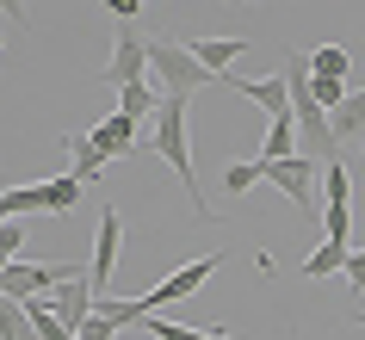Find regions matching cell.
<instances>
[{
    "instance_id": "cell-19",
    "label": "cell",
    "mask_w": 365,
    "mask_h": 340,
    "mask_svg": "<svg viewBox=\"0 0 365 340\" xmlns=\"http://www.w3.org/2000/svg\"><path fill=\"white\" fill-rule=\"evenodd\" d=\"M346 254H353L346 242H322V247L304 260V279H334V272H346Z\"/></svg>"
},
{
    "instance_id": "cell-9",
    "label": "cell",
    "mask_w": 365,
    "mask_h": 340,
    "mask_svg": "<svg viewBox=\"0 0 365 340\" xmlns=\"http://www.w3.org/2000/svg\"><path fill=\"white\" fill-rule=\"evenodd\" d=\"M68 272H75V266H0V291H6V297H43V291H50V284H62L68 279Z\"/></svg>"
},
{
    "instance_id": "cell-15",
    "label": "cell",
    "mask_w": 365,
    "mask_h": 340,
    "mask_svg": "<svg viewBox=\"0 0 365 340\" xmlns=\"http://www.w3.org/2000/svg\"><path fill=\"white\" fill-rule=\"evenodd\" d=\"M260 161H291V155H304V143H297V118H272V130L260 136Z\"/></svg>"
},
{
    "instance_id": "cell-22",
    "label": "cell",
    "mask_w": 365,
    "mask_h": 340,
    "mask_svg": "<svg viewBox=\"0 0 365 340\" xmlns=\"http://www.w3.org/2000/svg\"><path fill=\"white\" fill-rule=\"evenodd\" d=\"M62 143H68V155H75V180H99V173H106V161H99V149L87 143V130L62 136Z\"/></svg>"
},
{
    "instance_id": "cell-32",
    "label": "cell",
    "mask_w": 365,
    "mask_h": 340,
    "mask_svg": "<svg viewBox=\"0 0 365 340\" xmlns=\"http://www.w3.org/2000/svg\"><path fill=\"white\" fill-rule=\"evenodd\" d=\"M223 6H248V0H223Z\"/></svg>"
},
{
    "instance_id": "cell-33",
    "label": "cell",
    "mask_w": 365,
    "mask_h": 340,
    "mask_svg": "<svg viewBox=\"0 0 365 340\" xmlns=\"http://www.w3.org/2000/svg\"><path fill=\"white\" fill-rule=\"evenodd\" d=\"M0 50H6V31H0Z\"/></svg>"
},
{
    "instance_id": "cell-21",
    "label": "cell",
    "mask_w": 365,
    "mask_h": 340,
    "mask_svg": "<svg viewBox=\"0 0 365 340\" xmlns=\"http://www.w3.org/2000/svg\"><path fill=\"white\" fill-rule=\"evenodd\" d=\"M0 340H38V334H31L25 303H19V297H6V291H0Z\"/></svg>"
},
{
    "instance_id": "cell-7",
    "label": "cell",
    "mask_w": 365,
    "mask_h": 340,
    "mask_svg": "<svg viewBox=\"0 0 365 340\" xmlns=\"http://www.w3.org/2000/svg\"><path fill=\"white\" fill-rule=\"evenodd\" d=\"M136 136H143V124H136V118L106 112V118L93 124V130H87V143H93V149H99V161L112 168V161H130V155H143V143H136Z\"/></svg>"
},
{
    "instance_id": "cell-17",
    "label": "cell",
    "mask_w": 365,
    "mask_h": 340,
    "mask_svg": "<svg viewBox=\"0 0 365 340\" xmlns=\"http://www.w3.org/2000/svg\"><path fill=\"white\" fill-rule=\"evenodd\" d=\"M322 210H353V173H346V161H322Z\"/></svg>"
},
{
    "instance_id": "cell-4",
    "label": "cell",
    "mask_w": 365,
    "mask_h": 340,
    "mask_svg": "<svg viewBox=\"0 0 365 340\" xmlns=\"http://www.w3.org/2000/svg\"><path fill=\"white\" fill-rule=\"evenodd\" d=\"M267 168V180L279 192H285L297 210H316V198H322V168H316V155H291V161H260Z\"/></svg>"
},
{
    "instance_id": "cell-24",
    "label": "cell",
    "mask_w": 365,
    "mask_h": 340,
    "mask_svg": "<svg viewBox=\"0 0 365 340\" xmlns=\"http://www.w3.org/2000/svg\"><path fill=\"white\" fill-rule=\"evenodd\" d=\"M31 210H38V192H31V186H6V192H0V223L31 217Z\"/></svg>"
},
{
    "instance_id": "cell-27",
    "label": "cell",
    "mask_w": 365,
    "mask_h": 340,
    "mask_svg": "<svg viewBox=\"0 0 365 340\" xmlns=\"http://www.w3.org/2000/svg\"><path fill=\"white\" fill-rule=\"evenodd\" d=\"M25 247V217H13V223L0 229V266H13V254Z\"/></svg>"
},
{
    "instance_id": "cell-1",
    "label": "cell",
    "mask_w": 365,
    "mask_h": 340,
    "mask_svg": "<svg viewBox=\"0 0 365 340\" xmlns=\"http://www.w3.org/2000/svg\"><path fill=\"white\" fill-rule=\"evenodd\" d=\"M186 105H192L186 93H168V99H161V112H155V155H161V161H168V168L180 173V186H186V198H192V217L217 223V210L205 205V192H198V168H192V136H186Z\"/></svg>"
},
{
    "instance_id": "cell-35",
    "label": "cell",
    "mask_w": 365,
    "mask_h": 340,
    "mask_svg": "<svg viewBox=\"0 0 365 340\" xmlns=\"http://www.w3.org/2000/svg\"><path fill=\"white\" fill-rule=\"evenodd\" d=\"M0 229H6V223H0Z\"/></svg>"
},
{
    "instance_id": "cell-8",
    "label": "cell",
    "mask_w": 365,
    "mask_h": 340,
    "mask_svg": "<svg viewBox=\"0 0 365 340\" xmlns=\"http://www.w3.org/2000/svg\"><path fill=\"white\" fill-rule=\"evenodd\" d=\"M149 75V38H118V50L106 56V68H99V87H130V81Z\"/></svg>"
},
{
    "instance_id": "cell-31",
    "label": "cell",
    "mask_w": 365,
    "mask_h": 340,
    "mask_svg": "<svg viewBox=\"0 0 365 340\" xmlns=\"http://www.w3.org/2000/svg\"><path fill=\"white\" fill-rule=\"evenodd\" d=\"M353 328H359V334H365V309H359V316H353Z\"/></svg>"
},
{
    "instance_id": "cell-10",
    "label": "cell",
    "mask_w": 365,
    "mask_h": 340,
    "mask_svg": "<svg viewBox=\"0 0 365 340\" xmlns=\"http://www.w3.org/2000/svg\"><path fill=\"white\" fill-rule=\"evenodd\" d=\"M43 297H50V309H56V316L62 321H68V328H81V321H87V316H93V284H87V272H81V266H75V272H68V279H62L56 284V291H43Z\"/></svg>"
},
{
    "instance_id": "cell-5",
    "label": "cell",
    "mask_w": 365,
    "mask_h": 340,
    "mask_svg": "<svg viewBox=\"0 0 365 340\" xmlns=\"http://www.w3.org/2000/svg\"><path fill=\"white\" fill-rule=\"evenodd\" d=\"M291 118H297V143H304V155H316V161H341L334 124H328V112L309 93H291Z\"/></svg>"
},
{
    "instance_id": "cell-23",
    "label": "cell",
    "mask_w": 365,
    "mask_h": 340,
    "mask_svg": "<svg viewBox=\"0 0 365 340\" xmlns=\"http://www.w3.org/2000/svg\"><path fill=\"white\" fill-rule=\"evenodd\" d=\"M254 180H267L260 155H254V161H230V168H223V192H235V198H242V192H254Z\"/></svg>"
},
{
    "instance_id": "cell-20",
    "label": "cell",
    "mask_w": 365,
    "mask_h": 340,
    "mask_svg": "<svg viewBox=\"0 0 365 340\" xmlns=\"http://www.w3.org/2000/svg\"><path fill=\"white\" fill-rule=\"evenodd\" d=\"M143 340H235V334H230V328H211V334H198V328H180V321L149 316V321H143Z\"/></svg>"
},
{
    "instance_id": "cell-28",
    "label": "cell",
    "mask_w": 365,
    "mask_h": 340,
    "mask_svg": "<svg viewBox=\"0 0 365 340\" xmlns=\"http://www.w3.org/2000/svg\"><path fill=\"white\" fill-rule=\"evenodd\" d=\"M346 284H353V297H365V247L346 254Z\"/></svg>"
},
{
    "instance_id": "cell-16",
    "label": "cell",
    "mask_w": 365,
    "mask_h": 340,
    "mask_svg": "<svg viewBox=\"0 0 365 340\" xmlns=\"http://www.w3.org/2000/svg\"><path fill=\"white\" fill-rule=\"evenodd\" d=\"M161 99H168V93H155L149 81H130V87H118V105H112V112H124V118H136V124H143V118L161 112Z\"/></svg>"
},
{
    "instance_id": "cell-13",
    "label": "cell",
    "mask_w": 365,
    "mask_h": 340,
    "mask_svg": "<svg viewBox=\"0 0 365 340\" xmlns=\"http://www.w3.org/2000/svg\"><path fill=\"white\" fill-rule=\"evenodd\" d=\"M328 124H334V143H341V149L346 143H365V87H353V93L328 112Z\"/></svg>"
},
{
    "instance_id": "cell-25",
    "label": "cell",
    "mask_w": 365,
    "mask_h": 340,
    "mask_svg": "<svg viewBox=\"0 0 365 340\" xmlns=\"http://www.w3.org/2000/svg\"><path fill=\"white\" fill-rule=\"evenodd\" d=\"M346 93H353V87H346V81H328V75H309V99H316V105H322V112H334V105H341Z\"/></svg>"
},
{
    "instance_id": "cell-6",
    "label": "cell",
    "mask_w": 365,
    "mask_h": 340,
    "mask_svg": "<svg viewBox=\"0 0 365 340\" xmlns=\"http://www.w3.org/2000/svg\"><path fill=\"white\" fill-rule=\"evenodd\" d=\"M217 266H223V254H205V260H186V266H173L168 279L155 284V291H143V303H149V316H161V309H168V303H180V297H192L198 284L211 279Z\"/></svg>"
},
{
    "instance_id": "cell-2",
    "label": "cell",
    "mask_w": 365,
    "mask_h": 340,
    "mask_svg": "<svg viewBox=\"0 0 365 340\" xmlns=\"http://www.w3.org/2000/svg\"><path fill=\"white\" fill-rule=\"evenodd\" d=\"M149 68H155V81H161V93H186V99H192L205 81H217L211 68L192 56V43H180V38H149Z\"/></svg>"
},
{
    "instance_id": "cell-30",
    "label": "cell",
    "mask_w": 365,
    "mask_h": 340,
    "mask_svg": "<svg viewBox=\"0 0 365 340\" xmlns=\"http://www.w3.org/2000/svg\"><path fill=\"white\" fill-rule=\"evenodd\" d=\"M0 13H6L13 25H25V0H0Z\"/></svg>"
},
{
    "instance_id": "cell-18",
    "label": "cell",
    "mask_w": 365,
    "mask_h": 340,
    "mask_svg": "<svg viewBox=\"0 0 365 340\" xmlns=\"http://www.w3.org/2000/svg\"><path fill=\"white\" fill-rule=\"evenodd\" d=\"M309 75L346 81V75H353V50H346V43H322V50H309Z\"/></svg>"
},
{
    "instance_id": "cell-11",
    "label": "cell",
    "mask_w": 365,
    "mask_h": 340,
    "mask_svg": "<svg viewBox=\"0 0 365 340\" xmlns=\"http://www.w3.org/2000/svg\"><path fill=\"white\" fill-rule=\"evenodd\" d=\"M223 87L242 93V99H254L267 118H291V87H285V75H254V81H230V75H223Z\"/></svg>"
},
{
    "instance_id": "cell-34",
    "label": "cell",
    "mask_w": 365,
    "mask_h": 340,
    "mask_svg": "<svg viewBox=\"0 0 365 340\" xmlns=\"http://www.w3.org/2000/svg\"><path fill=\"white\" fill-rule=\"evenodd\" d=\"M359 161H365V143H359Z\"/></svg>"
},
{
    "instance_id": "cell-29",
    "label": "cell",
    "mask_w": 365,
    "mask_h": 340,
    "mask_svg": "<svg viewBox=\"0 0 365 340\" xmlns=\"http://www.w3.org/2000/svg\"><path fill=\"white\" fill-rule=\"evenodd\" d=\"M99 6H106V13H118V19H136V13H143V0H99Z\"/></svg>"
},
{
    "instance_id": "cell-14",
    "label": "cell",
    "mask_w": 365,
    "mask_h": 340,
    "mask_svg": "<svg viewBox=\"0 0 365 340\" xmlns=\"http://www.w3.org/2000/svg\"><path fill=\"white\" fill-rule=\"evenodd\" d=\"M248 50H254L248 38H198V43H192V56L205 62V68H211L217 81L230 75V62H235V56H248Z\"/></svg>"
},
{
    "instance_id": "cell-12",
    "label": "cell",
    "mask_w": 365,
    "mask_h": 340,
    "mask_svg": "<svg viewBox=\"0 0 365 340\" xmlns=\"http://www.w3.org/2000/svg\"><path fill=\"white\" fill-rule=\"evenodd\" d=\"M38 210H50V217H62V210L81 205V192H87V180H75V173H56V180H38Z\"/></svg>"
},
{
    "instance_id": "cell-3",
    "label": "cell",
    "mask_w": 365,
    "mask_h": 340,
    "mask_svg": "<svg viewBox=\"0 0 365 340\" xmlns=\"http://www.w3.org/2000/svg\"><path fill=\"white\" fill-rule=\"evenodd\" d=\"M118 242H124V210L106 198V210H99V229H93V260H87V284H93V297H112Z\"/></svg>"
},
{
    "instance_id": "cell-26",
    "label": "cell",
    "mask_w": 365,
    "mask_h": 340,
    "mask_svg": "<svg viewBox=\"0 0 365 340\" xmlns=\"http://www.w3.org/2000/svg\"><path fill=\"white\" fill-rule=\"evenodd\" d=\"M118 334H124V328H118L112 316H99V309H93V316H87V321L75 328V340H118Z\"/></svg>"
}]
</instances>
